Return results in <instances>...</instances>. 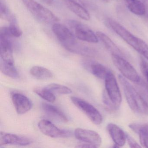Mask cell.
I'll return each mask as SVG.
<instances>
[{"mask_svg":"<svg viewBox=\"0 0 148 148\" xmlns=\"http://www.w3.org/2000/svg\"><path fill=\"white\" fill-rule=\"evenodd\" d=\"M64 2L65 1H69V2H74V3H78V4H81V5H84L81 0H62Z\"/></svg>","mask_w":148,"mask_h":148,"instance_id":"f1b7e54d","label":"cell"},{"mask_svg":"<svg viewBox=\"0 0 148 148\" xmlns=\"http://www.w3.org/2000/svg\"><path fill=\"white\" fill-rule=\"evenodd\" d=\"M30 73L31 75L38 79H48L53 77L52 73L50 70L42 66H33L31 69Z\"/></svg>","mask_w":148,"mask_h":148,"instance_id":"7402d4cb","label":"cell"},{"mask_svg":"<svg viewBox=\"0 0 148 148\" xmlns=\"http://www.w3.org/2000/svg\"><path fill=\"white\" fill-rule=\"evenodd\" d=\"M45 89L53 93L60 94H69L72 91L70 88L65 86L57 84H51L46 86Z\"/></svg>","mask_w":148,"mask_h":148,"instance_id":"d4e9b609","label":"cell"},{"mask_svg":"<svg viewBox=\"0 0 148 148\" xmlns=\"http://www.w3.org/2000/svg\"><path fill=\"white\" fill-rule=\"evenodd\" d=\"M0 15L1 18L8 21L10 23H17L16 18L11 13L4 0H1Z\"/></svg>","mask_w":148,"mask_h":148,"instance_id":"cb8c5ba5","label":"cell"},{"mask_svg":"<svg viewBox=\"0 0 148 148\" xmlns=\"http://www.w3.org/2000/svg\"><path fill=\"white\" fill-rule=\"evenodd\" d=\"M140 68L142 73L145 77L148 84V63L143 58H141L140 62Z\"/></svg>","mask_w":148,"mask_h":148,"instance_id":"4316f807","label":"cell"},{"mask_svg":"<svg viewBox=\"0 0 148 148\" xmlns=\"http://www.w3.org/2000/svg\"><path fill=\"white\" fill-rule=\"evenodd\" d=\"M106 129L115 145L119 147L123 146L126 141V133L116 125L112 123L108 124Z\"/></svg>","mask_w":148,"mask_h":148,"instance_id":"5bb4252c","label":"cell"},{"mask_svg":"<svg viewBox=\"0 0 148 148\" xmlns=\"http://www.w3.org/2000/svg\"><path fill=\"white\" fill-rule=\"evenodd\" d=\"M64 3L71 11L82 19L86 21L90 19V14L84 5L69 1H65Z\"/></svg>","mask_w":148,"mask_h":148,"instance_id":"ac0fdd59","label":"cell"},{"mask_svg":"<svg viewBox=\"0 0 148 148\" xmlns=\"http://www.w3.org/2000/svg\"><path fill=\"white\" fill-rule=\"evenodd\" d=\"M107 23L116 34L148 61V45L143 40L132 34L112 19H108Z\"/></svg>","mask_w":148,"mask_h":148,"instance_id":"3957f363","label":"cell"},{"mask_svg":"<svg viewBox=\"0 0 148 148\" xmlns=\"http://www.w3.org/2000/svg\"><path fill=\"white\" fill-rule=\"evenodd\" d=\"M111 58L114 65L125 78L136 84L141 82V78L136 69L123 57L112 54Z\"/></svg>","mask_w":148,"mask_h":148,"instance_id":"5b68a950","label":"cell"},{"mask_svg":"<svg viewBox=\"0 0 148 148\" xmlns=\"http://www.w3.org/2000/svg\"><path fill=\"white\" fill-rule=\"evenodd\" d=\"M71 100L78 109L88 116L93 123L99 125L102 123L103 117L101 113L92 105L77 97H71Z\"/></svg>","mask_w":148,"mask_h":148,"instance_id":"52a82bcc","label":"cell"},{"mask_svg":"<svg viewBox=\"0 0 148 148\" xmlns=\"http://www.w3.org/2000/svg\"><path fill=\"white\" fill-rule=\"evenodd\" d=\"M32 143L31 139L26 137L1 132L0 134V146L6 145H27Z\"/></svg>","mask_w":148,"mask_h":148,"instance_id":"7c38bea8","label":"cell"},{"mask_svg":"<svg viewBox=\"0 0 148 148\" xmlns=\"http://www.w3.org/2000/svg\"><path fill=\"white\" fill-rule=\"evenodd\" d=\"M118 78L131 109L136 113L147 115L148 103L147 100L123 76L119 75Z\"/></svg>","mask_w":148,"mask_h":148,"instance_id":"7a4b0ae2","label":"cell"},{"mask_svg":"<svg viewBox=\"0 0 148 148\" xmlns=\"http://www.w3.org/2000/svg\"><path fill=\"white\" fill-rule=\"evenodd\" d=\"M145 1H146V0H145Z\"/></svg>","mask_w":148,"mask_h":148,"instance_id":"1f68e13d","label":"cell"},{"mask_svg":"<svg viewBox=\"0 0 148 148\" xmlns=\"http://www.w3.org/2000/svg\"><path fill=\"white\" fill-rule=\"evenodd\" d=\"M90 70L93 75L101 79H105L108 73L110 71L103 65L95 62L91 63Z\"/></svg>","mask_w":148,"mask_h":148,"instance_id":"44dd1931","label":"cell"},{"mask_svg":"<svg viewBox=\"0 0 148 148\" xmlns=\"http://www.w3.org/2000/svg\"><path fill=\"white\" fill-rule=\"evenodd\" d=\"M74 135L78 140L90 145L92 148H98L102 144L101 136L94 131L77 128L74 131Z\"/></svg>","mask_w":148,"mask_h":148,"instance_id":"9c48e42d","label":"cell"},{"mask_svg":"<svg viewBox=\"0 0 148 148\" xmlns=\"http://www.w3.org/2000/svg\"><path fill=\"white\" fill-rule=\"evenodd\" d=\"M12 100L16 112L18 114H23L29 111L32 107L30 99L25 95L21 93H14Z\"/></svg>","mask_w":148,"mask_h":148,"instance_id":"4fadbf2b","label":"cell"},{"mask_svg":"<svg viewBox=\"0 0 148 148\" xmlns=\"http://www.w3.org/2000/svg\"><path fill=\"white\" fill-rule=\"evenodd\" d=\"M127 8L130 12L139 16L146 14V6L140 0H125Z\"/></svg>","mask_w":148,"mask_h":148,"instance_id":"d6986e66","label":"cell"},{"mask_svg":"<svg viewBox=\"0 0 148 148\" xmlns=\"http://www.w3.org/2000/svg\"><path fill=\"white\" fill-rule=\"evenodd\" d=\"M96 34L98 39L102 41L106 49L110 51L112 54L123 57L124 54L119 47L106 34L101 32H97Z\"/></svg>","mask_w":148,"mask_h":148,"instance_id":"2e32d148","label":"cell"},{"mask_svg":"<svg viewBox=\"0 0 148 148\" xmlns=\"http://www.w3.org/2000/svg\"><path fill=\"white\" fill-rule=\"evenodd\" d=\"M38 126L43 134L51 138L67 137L71 134L68 131L59 129L51 121L46 119L40 121Z\"/></svg>","mask_w":148,"mask_h":148,"instance_id":"30bf717a","label":"cell"},{"mask_svg":"<svg viewBox=\"0 0 148 148\" xmlns=\"http://www.w3.org/2000/svg\"><path fill=\"white\" fill-rule=\"evenodd\" d=\"M126 140L129 146L132 148H141V146L138 144L136 140L129 134L126 133Z\"/></svg>","mask_w":148,"mask_h":148,"instance_id":"83f0119b","label":"cell"},{"mask_svg":"<svg viewBox=\"0 0 148 148\" xmlns=\"http://www.w3.org/2000/svg\"><path fill=\"white\" fill-rule=\"evenodd\" d=\"M101 1L105 2V3H109L111 1V0H101Z\"/></svg>","mask_w":148,"mask_h":148,"instance_id":"4dcf8cb0","label":"cell"},{"mask_svg":"<svg viewBox=\"0 0 148 148\" xmlns=\"http://www.w3.org/2000/svg\"><path fill=\"white\" fill-rule=\"evenodd\" d=\"M42 1L48 5H51L52 4L53 1V0H42Z\"/></svg>","mask_w":148,"mask_h":148,"instance_id":"f546056e","label":"cell"},{"mask_svg":"<svg viewBox=\"0 0 148 148\" xmlns=\"http://www.w3.org/2000/svg\"><path fill=\"white\" fill-rule=\"evenodd\" d=\"M69 24L74 30V35L78 39L91 43L98 42L99 39L96 34L89 27L76 21H70Z\"/></svg>","mask_w":148,"mask_h":148,"instance_id":"ba28073f","label":"cell"},{"mask_svg":"<svg viewBox=\"0 0 148 148\" xmlns=\"http://www.w3.org/2000/svg\"><path fill=\"white\" fill-rule=\"evenodd\" d=\"M22 35V32L17 23H10L8 27H3L0 29V35L11 38H19Z\"/></svg>","mask_w":148,"mask_h":148,"instance_id":"ffe728a7","label":"cell"},{"mask_svg":"<svg viewBox=\"0 0 148 148\" xmlns=\"http://www.w3.org/2000/svg\"><path fill=\"white\" fill-rule=\"evenodd\" d=\"M34 91L37 95L47 102L53 103L56 99L54 94L45 88L42 89H35Z\"/></svg>","mask_w":148,"mask_h":148,"instance_id":"484cf974","label":"cell"},{"mask_svg":"<svg viewBox=\"0 0 148 148\" xmlns=\"http://www.w3.org/2000/svg\"><path fill=\"white\" fill-rule=\"evenodd\" d=\"M9 38L0 35V54L1 60L6 63L14 64L13 45Z\"/></svg>","mask_w":148,"mask_h":148,"instance_id":"8fae6325","label":"cell"},{"mask_svg":"<svg viewBox=\"0 0 148 148\" xmlns=\"http://www.w3.org/2000/svg\"><path fill=\"white\" fill-rule=\"evenodd\" d=\"M129 127L134 132L138 134L141 145L148 148V124H130Z\"/></svg>","mask_w":148,"mask_h":148,"instance_id":"9a60e30c","label":"cell"},{"mask_svg":"<svg viewBox=\"0 0 148 148\" xmlns=\"http://www.w3.org/2000/svg\"><path fill=\"white\" fill-rule=\"evenodd\" d=\"M104 79L106 94L117 109L122 103V98L115 75L110 71Z\"/></svg>","mask_w":148,"mask_h":148,"instance_id":"8992f818","label":"cell"},{"mask_svg":"<svg viewBox=\"0 0 148 148\" xmlns=\"http://www.w3.org/2000/svg\"><path fill=\"white\" fill-rule=\"evenodd\" d=\"M0 69L1 72L12 78H18L19 74L14 64H8L1 60Z\"/></svg>","mask_w":148,"mask_h":148,"instance_id":"603a6c76","label":"cell"},{"mask_svg":"<svg viewBox=\"0 0 148 148\" xmlns=\"http://www.w3.org/2000/svg\"><path fill=\"white\" fill-rule=\"evenodd\" d=\"M22 1L32 15L39 22L49 24L59 21L53 13L34 0H22Z\"/></svg>","mask_w":148,"mask_h":148,"instance_id":"277c9868","label":"cell"},{"mask_svg":"<svg viewBox=\"0 0 148 148\" xmlns=\"http://www.w3.org/2000/svg\"><path fill=\"white\" fill-rule=\"evenodd\" d=\"M42 107L44 111L50 116L63 123L68 122L66 116L58 107L46 103H43Z\"/></svg>","mask_w":148,"mask_h":148,"instance_id":"e0dca14e","label":"cell"},{"mask_svg":"<svg viewBox=\"0 0 148 148\" xmlns=\"http://www.w3.org/2000/svg\"><path fill=\"white\" fill-rule=\"evenodd\" d=\"M52 31L61 45L69 51L81 55L90 56L93 52L78 43L75 35L65 26L58 23L53 25Z\"/></svg>","mask_w":148,"mask_h":148,"instance_id":"6da1fadb","label":"cell"}]
</instances>
